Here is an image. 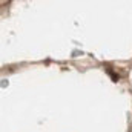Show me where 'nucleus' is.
<instances>
[]
</instances>
